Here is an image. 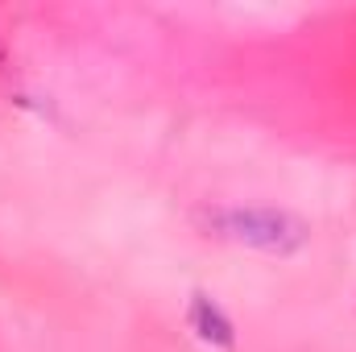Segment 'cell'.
Listing matches in <instances>:
<instances>
[{"instance_id": "obj_2", "label": "cell", "mask_w": 356, "mask_h": 352, "mask_svg": "<svg viewBox=\"0 0 356 352\" xmlns=\"http://www.w3.org/2000/svg\"><path fill=\"white\" fill-rule=\"evenodd\" d=\"M186 323H191V332L203 340V344H211V349H232L236 344V332H232V319L207 298V294H195L191 298V311H186Z\"/></svg>"}, {"instance_id": "obj_1", "label": "cell", "mask_w": 356, "mask_h": 352, "mask_svg": "<svg viewBox=\"0 0 356 352\" xmlns=\"http://www.w3.org/2000/svg\"><path fill=\"white\" fill-rule=\"evenodd\" d=\"M216 228L228 241L249 245L257 253H273V257H290L294 249L307 245V224L298 216H290V211H277V207H232V211H220Z\"/></svg>"}]
</instances>
